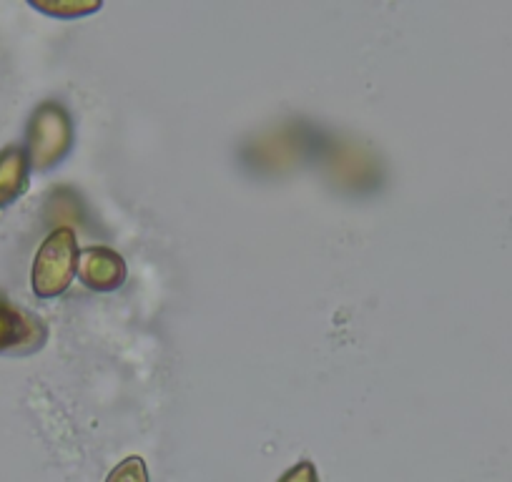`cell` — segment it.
Here are the masks:
<instances>
[{
  "instance_id": "obj_1",
  "label": "cell",
  "mask_w": 512,
  "mask_h": 482,
  "mask_svg": "<svg viewBox=\"0 0 512 482\" xmlns=\"http://www.w3.org/2000/svg\"><path fill=\"white\" fill-rule=\"evenodd\" d=\"M73 141H76L73 116L61 101L46 98L33 108L26 124V141H23L33 171L46 174L61 166L73 151Z\"/></svg>"
},
{
  "instance_id": "obj_2",
  "label": "cell",
  "mask_w": 512,
  "mask_h": 482,
  "mask_svg": "<svg viewBox=\"0 0 512 482\" xmlns=\"http://www.w3.org/2000/svg\"><path fill=\"white\" fill-rule=\"evenodd\" d=\"M78 239L71 226H56L41 241L31 267V289L38 299H56L71 289L78 272Z\"/></svg>"
},
{
  "instance_id": "obj_3",
  "label": "cell",
  "mask_w": 512,
  "mask_h": 482,
  "mask_svg": "<svg viewBox=\"0 0 512 482\" xmlns=\"http://www.w3.org/2000/svg\"><path fill=\"white\" fill-rule=\"evenodd\" d=\"M48 342V327L36 312L13 302L0 289V354L26 357Z\"/></svg>"
},
{
  "instance_id": "obj_4",
  "label": "cell",
  "mask_w": 512,
  "mask_h": 482,
  "mask_svg": "<svg viewBox=\"0 0 512 482\" xmlns=\"http://www.w3.org/2000/svg\"><path fill=\"white\" fill-rule=\"evenodd\" d=\"M312 141L302 134V126H284V129L272 131L269 136H262L256 141V154L246 156L249 161H254L256 171H264V166H269L272 174L279 171H287L299 166V161L304 159V154L309 151Z\"/></svg>"
},
{
  "instance_id": "obj_5",
  "label": "cell",
  "mask_w": 512,
  "mask_h": 482,
  "mask_svg": "<svg viewBox=\"0 0 512 482\" xmlns=\"http://www.w3.org/2000/svg\"><path fill=\"white\" fill-rule=\"evenodd\" d=\"M78 279L93 292H116L128 277V267L121 254L111 247H86L78 254Z\"/></svg>"
},
{
  "instance_id": "obj_6",
  "label": "cell",
  "mask_w": 512,
  "mask_h": 482,
  "mask_svg": "<svg viewBox=\"0 0 512 482\" xmlns=\"http://www.w3.org/2000/svg\"><path fill=\"white\" fill-rule=\"evenodd\" d=\"M31 161L23 144H8L0 149V209L16 204L31 186Z\"/></svg>"
},
{
  "instance_id": "obj_7",
  "label": "cell",
  "mask_w": 512,
  "mask_h": 482,
  "mask_svg": "<svg viewBox=\"0 0 512 482\" xmlns=\"http://www.w3.org/2000/svg\"><path fill=\"white\" fill-rule=\"evenodd\" d=\"M101 0H31V8L58 18V21H76V18L91 16L101 11Z\"/></svg>"
},
{
  "instance_id": "obj_8",
  "label": "cell",
  "mask_w": 512,
  "mask_h": 482,
  "mask_svg": "<svg viewBox=\"0 0 512 482\" xmlns=\"http://www.w3.org/2000/svg\"><path fill=\"white\" fill-rule=\"evenodd\" d=\"M106 482H149V470H146L144 457L131 455L123 462H118V465L108 472Z\"/></svg>"
},
{
  "instance_id": "obj_9",
  "label": "cell",
  "mask_w": 512,
  "mask_h": 482,
  "mask_svg": "<svg viewBox=\"0 0 512 482\" xmlns=\"http://www.w3.org/2000/svg\"><path fill=\"white\" fill-rule=\"evenodd\" d=\"M279 482H319L317 467H314L309 460L297 462L292 470H287L282 477H279Z\"/></svg>"
}]
</instances>
